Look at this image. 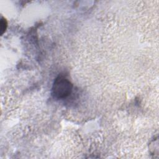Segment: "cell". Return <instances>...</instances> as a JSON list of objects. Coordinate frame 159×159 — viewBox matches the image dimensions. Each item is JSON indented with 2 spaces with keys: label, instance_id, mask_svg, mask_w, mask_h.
I'll use <instances>...</instances> for the list:
<instances>
[{
  "label": "cell",
  "instance_id": "cell-1",
  "mask_svg": "<svg viewBox=\"0 0 159 159\" xmlns=\"http://www.w3.org/2000/svg\"><path fill=\"white\" fill-rule=\"evenodd\" d=\"M73 84L66 78L58 76L54 81L52 86V93L58 99H62L68 96L72 91Z\"/></svg>",
  "mask_w": 159,
  "mask_h": 159
},
{
  "label": "cell",
  "instance_id": "cell-2",
  "mask_svg": "<svg viewBox=\"0 0 159 159\" xmlns=\"http://www.w3.org/2000/svg\"><path fill=\"white\" fill-rule=\"evenodd\" d=\"M7 23L6 20L4 17H2L1 19V22H0L1 35H2L5 32V31L7 29Z\"/></svg>",
  "mask_w": 159,
  "mask_h": 159
}]
</instances>
